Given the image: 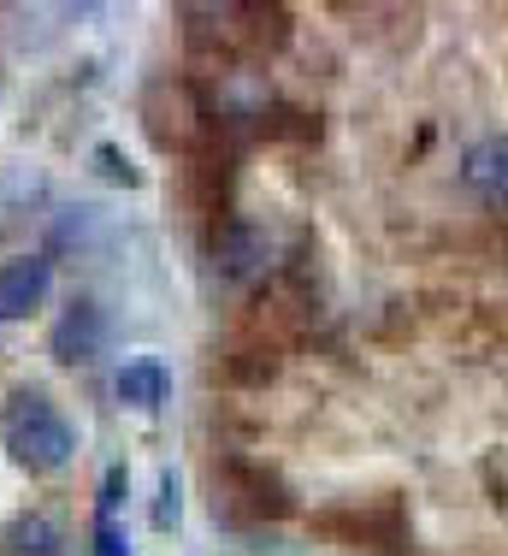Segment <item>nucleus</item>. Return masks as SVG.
Here are the masks:
<instances>
[{
  "instance_id": "obj_1",
  "label": "nucleus",
  "mask_w": 508,
  "mask_h": 556,
  "mask_svg": "<svg viewBox=\"0 0 508 556\" xmlns=\"http://www.w3.org/2000/svg\"><path fill=\"white\" fill-rule=\"evenodd\" d=\"M0 439H7L12 462L30 473H53L65 456H72V427L60 420V408L36 391H18L0 415Z\"/></svg>"
},
{
  "instance_id": "obj_2",
  "label": "nucleus",
  "mask_w": 508,
  "mask_h": 556,
  "mask_svg": "<svg viewBox=\"0 0 508 556\" xmlns=\"http://www.w3.org/2000/svg\"><path fill=\"white\" fill-rule=\"evenodd\" d=\"M48 285H53V267L42 255L7 261V267H0V320H24V314L48 296Z\"/></svg>"
},
{
  "instance_id": "obj_3",
  "label": "nucleus",
  "mask_w": 508,
  "mask_h": 556,
  "mask_svg": "<svg viewBox=\"0 0 508 556\" xmlns=\"http://www.w3.org/2000/svg\"><path fill=\"white\" fill-rule=\"evenodd\" d=\"M96 343H101L96 308H77V314H65L60 332H53V355H60V362H89V355H96Z\"/></svg>"
},
{
  "instance_id": "obj_4",
  "label": "nucleus",
  "mask_w": 508,
  "mask_h": 556,
  "mask_svg": "<svg viewBox=\"0 0 508 556\" xmlns=\"http://www.w3.org/2000/svg\"><path fill=\"white\" fill-rule=\"evenodd\" d=\"M467 184H479V190H491V195H508V137L479 142V149L467 154Z\"/></svg>"
},
{
  "instance_id": "obj_5",
  "label": "nucleus",
  "mask_w": 508,
  "mask_h": 556,
  "mask_svg": "<svg viewBox=\"0 0 508 556\" xmlns=\"http://www.w3.org/2000/svg\"><path fill=\"white\" fill-rule=\"evenodd\" d=\"M53 545H60V533L48 515H18L7 527V556H53Z\"/></svg>"
},
{
  "instance_id": "obj_6",
  "label": "nucleus",
  "mask_w": 508,
  "mask_h": 556,
  "mask_svg": "<svg viewBox=\"0 0 508 556\" xmlns=\"http://www.w3.org/2000/svg\"><path fill=\"white\" fill-rule=\"evenodd\" d=\"M213 255H219L225 273H249L254 261H261V237H254L249 225H225V237L213 243Z\"/></svg>"
},
{
  "instance_id": "obj_7",
  "label": "nucleus",
  "mask_w": 508,
  "mask_h": 556,
  "mask_svg": "<svg viewBox=\"0 0 508 556\" xmlns=\"http://www.w3.org/2000/svg\"><path fill=\"white\" fill-rule=\"evenodd\" d=\"M118 396H125V403H137V408H154L160 396H166V374H160L154 362L125 367V374H118Z\"/></svg>"
},
{
  "instance_id": "obj_8",
  "label": "nucleus",
  "mask_w": 508,
  "mask_h": 556,
  "mask_svg": "<svg viewBox=\"0 0 508 556\" xmlns=\"http://www.w3.org/2000/svg\"><path fill=\"white\" fill-rule=\"evenodd\" d=\"M118 497H125V468H113V473H106V485H101V521H113Z\"/></svg>"
},
{
  "instance_id": "obj_9",
  "label": "nucleus",
  "mask_w": 508,
  "mask_h": 556,
  "mask_svg": "<svg viewBox=\"0 0 508 556\" xmlns=\"http://www.w3.org/2000/svg\"><path fill=\"white\" fill-rule=\"evenodd\" d=\"M96 556H130V551H125V533H118L113 521L96 527Z\"/></svg>"
}]
</instances>
